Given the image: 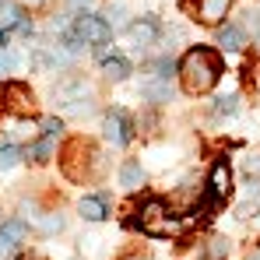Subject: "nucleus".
Returning a JSON list of instances; mask_svg holds the SVG:
<instances>
[{"label":"nucleus","mask_w":260,"mask_h":260,"mask_svg":"<svg viewBox=\"0 0 260 260\" xmlns=\"http://www.w3.org/2000/svg\"><path fill=\"white\" fill-rule=\"evenodd\" d=\"M179 78H183V88H186L190 95L211 91V88L218 85V78H221V60H218V53L204 49V46L190 49V53L183 56V63H179Z\"/></svg>","instance_id":"1"},{"label":"nucleus","mask_w":260,"mask_h":260,"mask_svg":"<svg viewBox=\"0 0 260 260\" xmlns=\"http://www.w3.org/2000/svg\"><path fill=\"white\" fill-rule=\"evenodd\" d=\"M141 229H144L148 236H176V232H183L186 225H183V221H173L162 201H148V204L141 208Z\"/></svg>","instance_id":"2"},{"label":"nucleus","mask_w":260,"mask_h":260,"mask_svg":"<svg viewBox=\"0 0 260 260\" xmlns=\"http://www.w3.org/2000/svg\"><path fill=\"white\" fill-rule=\"evenodd\" d=\"M67 36H74L81 46H88V43H95V46H102V43H109L113 39V28H109V21L106 18H95V14H78L74 18V28L67 32Z\"/></svg>","instance_id":"3"},{"label":"nucleus","mask_w":260,"mask_h":260,"mask_svg":"<svg viewBox=\"0 0 260 260\" xmlns=\"http://www.w3.org/2000/svg\"><path fill=\"white\" fill-rule=\"evenodd\" d=\"M102 130H106V141H113V144H120V148L130 141V120L120 109H113V113L102 116Z\"/></svg>","instance_id":"4"},{"label":"nucleus","mask_w":260,"mask_h":260,"mask_svg":"<svg viewBox=\"0 0 260 260\" xmlns=\"http://www.w3.org/2000/svg\"><path fill=\"white\" fill-rule=\"evenodd\" d=\"M0 99H4V106H7L11 113H28V109H32V91L25 85H18V81L0 88Z\"/></svg>","instance_id":"5"},{"label":"nucleus","mask_w":260,"mask_h":260,"mask_svg":"<svg viewBox=\"0 0 260 260\" xmlns=\"http://www.w3.org/2000/svg\"><path fill=\"white\" fill-rule=\"evenodd\" d=\"M25 236H28L25 221H4V225H0V257H7Z\"/></svg>","instance_id":"6"},{"label":"nucleus","mask_w":260,"mask_h":260,"mask_svg":"<svg viewBox=\"0 0 260 260\" xmlns=\"http://www.w3.org/2000/svg\"><path fill=\"white\" fill-rule=\"evenodd\" d=\"M229 4H232V0H201V4H197V18H201L204 25H218V21L225 18Z\"/></svg>","instance_id":"7"},{"label":"nucleus","mask_w":260,"mask_h":260,"mask_svg":"<svg viewBox=\"0 0 260 260\" xmlns=\"http://www.w3.org/2000/svg\"><path fill=\"white\" fill-rule=\"evenodd\" d=\"M229 193H232V173H229V166H225V162H218L215 169H211V197L225 201Z\"/></svg>","instance_id":"8"},{"label":"nucleus","mask_w":260,"mask_h":260,"mask_svg":"<svg viewBox=\"0 0 260 260\" xmlns=\"http://www.w3.org/2000/svg\"><path fill=\"white\" fill-rule=\"evenodd\" d=\"M127 32H130V43L134 46H151L155 39H158V25L148 21V18H144V21H134Z\"/></svg>","instance_id":"9"},{"label":"nucleus","mask_w":260,"mask_h":260,"mask_svg":"<svg viewBox=\"0 0 260 260\" xmlns=\"http://www.w3.org/2000/svg\"><path fill=\"white\" fill-rule=\"evenodd\" d=\"M141 95H144V99H151V102H169L173 85H169V78H151V81H144V85H141Z\"/></svg>","instance_id":"10"},{"label":"nucleus","mask_w":260,"mask_h":260,"mask_svg":"<svg viewBox=\"0 0 260 260\" xmlns=\"http://www.w3.org/2000/svg\"><path fill=\"white\" fill-rule=\"evenodd\" d=\"M102 74L109 78V81H123L130 74V63L120 56V53H113V56H102Z\"/></svg>","instance_id":"11"},{"label":"nucleus","mask_w":260,"mask_h":260,"mask_svg":"<svg viewBox=\"0 0 260 260\" xmlns=\"http://www.w3.org/2000/svg\"><path fill=\"white\" fill-rule=\"evenodd\" d=\"M78 211H81V218H88V221H102V218L109 215V208H106V197H81Z\"/></svg>","instance_id":"12"},{"label":"nucleus","mask_w":260,"mask_h":260,"mask_svg":"<svg viewBox=\"0 0 260 260\" xmlns=\"http://www.w3.org/2000/svg\"><path fill=\"white\" fill-rule=\"evenodd\" d=\"M218 46H221V49H243V46H246V32H243L239 25H225V28L218 32Z\"/></svg>","instance_id":"13"},{"label":"nucleus","mask_w":260,"mask_h":260,"mask_svg":"<svg viewBox=\"0 0 260 260\" xmlns=\"http://www.w3.org/2000/svg\"><path fill=\"white\" fill-rule=\"evenodd\" d=\"M21 18H25V11H21L18 4H0V32L18 28V25H21Z\"/></svg>","instance_id":"14"},{"label":"nucleus","mask_w":260,"mask_h":260,"mask_svg":"<svg viewBox=\"0 0 260 260\" xmlns=\"http://www.w3.org/2000/svg\"><path fill=\"white\" fill-rule=\"evenodd\" d=\"M120 183L130 186V190H137V186L144 183V169H141V162H123V169H120Z\"/></svg>","instance_id":"15"},{"label":"nucleus","mask_w":260,"mask_h":260,"mask_svg":"<svg viewBox=\"0 0 260 260\" xmlns=\"http://www.w3.org/2000/svg\"><path fill=\"white\" fill-rule=\"evenodd\" d=\"M53 148H56V137H49V134H46L43 141H36V144H32L28 158H32V162H46V158L53 155Z\"/></svg>","instance_id":"16"},{"label":"nucleus","mask_w":260,"mask_h":260,"mask_svg":"<svg viewBox=\"0 0 260 260\" xmlns=\"http://www.w3.org/2000/svg\"><path fill=\"white\" fill-rule=\"evenodd\" d=\"M21 162V148L18 144H4L0 148V169H14Z\"/></svg>","instance_id":"17"},{"label":"nucleus","mask_w":260,"mask_h":260,"mask_svg":"<svg viewBox=\"0 0 260 260\" xmlns=\"http://www.w3.org/2000/svg\"><path fill=\"white\" fill-rule=\"evenodd\" d=\"M39 229H43L46 236H53V232H60V229H63V218H60V215H46L43 221H39Z\"/></svg>","instance_id":"18"},{"label":"nucleus","mask_w":260,"mask_h":260,"mask_svg":"<svg viewBox=\"0 0 260 260\" xmlns=\"http://www.w3.org/2000/svg\"><path fill=\"white\" fill-rule=\"evenodd\" d=\"M236 102H239L236 95H229V99H218L215 113H218V116H225V113H236Z\"/></svg>","instance_id":"19"},{"label":"nucleus","mask_w":260,"mask_h":260,"mask_svg":"<svg viewBox=\"0 0 260 260\" xmlns=\"http://www.w3.org/2000/svg\"><path fill=\"white\" fill-rule=\"evenodd\" d=\"M11 134H14V137H32V134H36V123H32V120H28V123L21 120V123L11 127Z\"/></svg>","instance_id":"20"},{"label":"nucleus","mask_w":260,"mask_h":260,"mask_svg":"<svg viewBox=\"0 0 260 260\" xmlns=\"http://www.w3.org/2000/svg\"><path fill=\"white\" fill-rule=\"evenodd\" d=\"M39 130H43V134H49V137H56V134H60V130H63V123H60V120H53V116H49V120H43V123H39Z\"/></svg>","instance_id":"21"},{"label":"nucleus","mask_w":260,"mask_h":260,"mask_svg":"<svg viewBox=\"0 0 260 260\" xmlns=\"http://www.w3.org/2000/svg\"><path fill=\"white\" fill-rule=\"evenodd\" d=\"M14 67H18V60H14L11 53H4V49H0V74H7V71H14Z\"/></svg>","instance_id":"22"},{"label":"nucleus","mask_w":260,"mask_h":260,"mask_svg":"<svg viewBox=\"0 0 260 260\" xmlns=\"http://www.w3.org/2000/svg\"><path fill=\"white\" fill-rule=\"evenodd\" d=\"M71 4H74V7H88L91 0H71Z\"/></svg>","instance_id":"23"},{"label":"nucleus","mask_w":260,"mask_h":260,"mask_svg":"<svg viewBox=\"0 0 260 260\" xmlns=\"http://www.w3.org/2000/svg\"><path fill=\"white\" fill-rule=\"evenodd\" d=\"M250 260H260V246H257V250H253V253H250Z\"/></svg>","instance_id":"24"},{"label":"nucleus","mask_w":260,"mask_h":260,"mask_svg":"<svg viewBox=\"0 0 260 260\" xmlns=\"http://www.w3.org/2000/svg\"><path fill=\"white\" fill-rule=\"evenodd\" d=\"M25 260H46V257H25Z\"/></svg>","instance_id":"25"},{"label":"nucleus","mask_w":260,"mask_h":260,"mask_svg":"<svg viewBox=\"0 0 260 260\" xmlns=\"http://www.w3.org/2000/svg\"><path fill=\"white\" fill-rule=\"evenodd\" d=\"M0 49H4V32H0Z\"/></svg>","instance_id":"26"},{"label":"nucleus","mask_w":260,"mask_h":260,"mask_svg":"<svg viewBox=\"0 0 260 260\" xmlns=\"http://www.w3.org/2000/svg\"><path fill=\"white\" fill-rule=\"evenodd\" d=\"M127 260H134V257H127Z\"/></svg>","instance_id":"27"},{"label":"nucleus","mask_w":260,"mask_h":260,"mask_svg":"<svg viewBox=\"0 0 260 260\" xmlns=\"http://www.w3.org/2000/svg\"><path fill=\"white\" fill-rule=\"evenodd\" d=\"M0 4H4V0H0Z\"/></svg>","instance_id":"28"}]
</instances>
